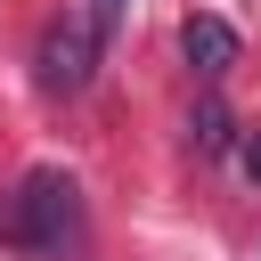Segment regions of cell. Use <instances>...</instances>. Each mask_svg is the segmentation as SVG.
<instances>
[{
    "mask_svg": "<svg viewBox=\"0 0 261 261\" xmlns=\"http://www.w3.org/2000/svg\"><path fill=\"white\" fill-rule=\"evenodd\" d=\"M179 49H188V65H196L204 82H220V73L237 65V33H228L220 16H188V24H179Z\"/></svg>",
    "mask_w": 261,
    "mask_h": 261,
    "instance_id": "3",
    "label": "cell"
},
{
    "mask_svg": "<svg viewBox=\"0 0 261 261\" xmlns=\"http://www.w3.org/2000/svg\"><path fill=\"white\" fill-rule=\"evenodd\" d=\"M237 163H245V179H253V188H261V122H253V130H245V139H237Z\"/></svg>",
    "mask_w": 261,
    "mask_h": 261,
    "instance_id": "5",
    "label": "cell"
},
{
    "mask_svg": "<svg viewBox=\"0 0 261 261\" xmlns=\"http://www.w3.org/2000/svg\"><path fill=\"white\" fill-rule=\"evenodd\" d=\"M188 139H196L204 155H228V147H237V122H228V106H220L212 90L196 98V114H188Z\"/></svg>",
    "mask_w": 261,
    "mask_h": 261,
    "instance_id": "4",
    "label": "cell"
},
{
    "mask_svg": "<svg viewBox=\"0 0 261 261\" xmlns=\"http://www.w3.org/2000/svg\"><path fill=\"white\" fill-rule=\"evenodd\" d=\"M8 237H16L33 261H73V253L90 245V212H82V188H73L57 163L24 171V179H16V196H8Z\"/></svg>",
    "mask_w": 261,
    "mask_h": 261,
    "instance_id": "1",
    "label": "cell"
},
{
    "mask_svg": "<svg viewBox=\"0 0 261 261\" xmlns=\"http://www.w3.org/2000/svg\"><path fill=\"white\" fill-rule=\"evenodd\" d=\"M82 8H90V24H98V33H114V24L130 16V0H82Z\"/></svg>",
    "mask_w": 261,
    "mask_h": 261,
    "instance_id": "6",
    "label": "cell"
},
{
    "mask_svg": "<svg viewBox=\"0 0 261 261\" xmlns=\"http://www.w3.org/2000/svg\"><path fill=\"white\" fill-rule=\"evenodd\" d=\"M98 49H106V33L90 24V8H73V16H57V24L41 33V49H33V82H41L49 98H82L90 73H98Z\"/></svg>",
    "mask_w": 261,
    "mask_h": 261,
    "instance_id": "2",
    "label": "cell"
}]
</instances>
